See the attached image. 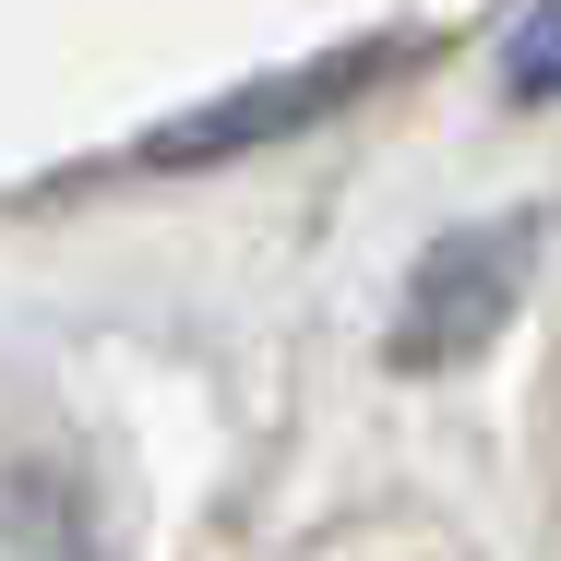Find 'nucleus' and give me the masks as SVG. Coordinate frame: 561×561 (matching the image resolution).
<instances>
[{
  "label": "nucleus",
  "instance_id": "1",
  "mask_svg": "<svg viewBox=\"0 0 561 561\" xmlns=\"http://www.w3.org/2000/svg\"><path fill=\"white\" fill-rule=\"evenodd\" d=\"M526 251H538V227H514V216L478 227V239H443V251L407 275V311H394V370H443V358H466V346L514 311Z\"/></svg>",
  "mask_w": 561,
  "mask_h": 561
},
{
  "label": "nucleus",
  "instance_id": "4",
  "mask_svg": "<svg viewBox=\"0 0 561 561\" xmlns=\"http://www.w3.org/2000/svg\"><path fill=\"white\" fill-rule=\"evenodd\" d=\"M502 72H514V96H561V0L526 12V36H514V60H502Z\"/></svg>",
  "mask_w": 561,
  "mask_h": 561
},
{
  "label": "nucleus",
  "instance_id": "2",
  "mask_svg": "<svg viewBox=\"0 0 561 561\" xmlns=\"http://www.w3.org/2000/svg\"><path fill=\"white\" fill-rule=\"evenodd\" d=\"M358 72H370V48H358V60H323V72H299V84H263V96H239V108H216V119H168L156 156H216V144H251V131H275V119H311V108H335Z\"/></svg>",
  "mask_w": 561,
  "mask_h": 561
},
{
  "label": "nucleus",
  "instance_id": "3",
  "mask_svg": "<svg viewBox=\"0 0 561 561\" xmlns=\"http://www.w3.org/2000/svg\"><path fill=\"white\" fill-rule=\"evenodd\" d=\"M0 561H96L60 466H0Z\"/></svg>",
  "mask_w": 561,
  "mask_h": 561
}]
</instances>
